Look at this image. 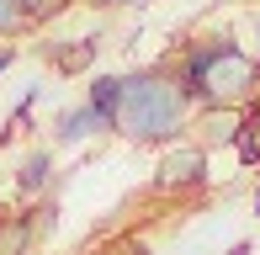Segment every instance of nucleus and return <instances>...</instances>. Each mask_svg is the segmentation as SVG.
Masks as SVG:
<instances>
[{
  "label": "nucleus",
  "instance_id": "4468645a",
  "mask_svg": "<svg viewBox=\"0 0 260 255\" xmlns=\"http://www.w3.org/2000/svg\"><path fill=\"white\" fill-rule=\"evenodd\" d=\"M133 255H149V250H133Z\"/></svg>",
  "mask_w": 260,
  "mask_h": 255
},
{
  "label": "nucleus",
  "instance_id": "9b49d317",
  "mask_svg": "<svg viewBox=\"0 0 260 255\" xmlns=\"http://www.w3.org/2000/svg\"><path fill=\"white\" fill-rule=\"evenodd\" d=\"M229 255H250V245H234V250H229Z\"/></svg>",
  "mask_w": 260,
  "mask_h": 255
},
{
  "label": "nucleus",
  "instance_id": "423d86ee",
  "mask_svg": "<svg viewBox=\"0 0 260 255\" xmlns=\"http://www.w3.org/2000/svg\"><path fill=\"white\" fill-rule=\"evenodd\" d=\"M90 133H106L101 117H96L90 107H75V112L58 117V144H80V138H90Z\"/></svg>",
  "mask_w": 260,
  "mask_h": 255
},
{
  "label": "nucleus",
  "instance_id": "6e6552de",
  "mask_svg": "<svg viewBox=\"0 0 260 255\" xmlns=\"http://www.w3.org/2000/svg\"><path fill=\"white\" fill-rule=\"evenodd\" d=\"M27 21H21V11H16V0H0V38H11V32H21Z\"/></svg>",
  "mask_w": 260,
  "mask_h": 255
},
{
  "label": "nucleus",
  "instance_id": "20e7f679",
  "mask_svg": "<svg viewBox=\"0 0 260 255\" xmlns=\"http://www.w3.org/2000/svg\"><path fill=\"white\" fill-rule=\"evenodd\" d=\"M197 181H207V154L202 149H175V154H165L159 186H197Z\"/></svg>",
  "mask_w": 260,
  "mask_h": 255
},
{
  "label": "nucleus",
  "instance_id": "9d476101",
  "mask_svg": "<svg viewBox=\"0 0 260 255\" xmlns=\"http://www.w3.org/2000/svg\"><path fill=\"white\" fill-rule=\"evenodd\" d=\"M96 6H133V0H96Z\"/></svg>",
  "mask_w": 260,
  "mask_h": 255
},
{
  "label": "nucleus",
  "instance_id": "39448f33",
  "mask_svg": "<svg viewBox=\"0 0 260 255\" xmlns=\"http://www.w3.org/2000/svg\"><path fill=\"white\" fill-rule=\"evenodd\" d=\"M48 181H53V154H48V149H32V154L21 160V170H16V186L27 197H38Z\"/></svg>",
  "mask_w": 260,
  "mask_h": 255
},
{
  "label": "nucleus",
  "instance_id": "f257e3e1",
  "mask_svg": "<svg viewBox=\"0 0 260 255\" xmlns=\"http://www.w3.org/2000/svg\"><path fill=\"white\" fill-rule=\"evenodd\" d=\"M186 122V96L175 80L159 75H133L127 80V101H122V128L127 138H170L175 128Z\"/></svg>",
  "mask_w": 260,
  "mask_h": 255
},
{
  "label": "nucleus",
  "instance_id": "ddd939ff",
  "mask_svg": "<svg viewBox=\"0 0 260 255\" xmlns=\"http://www.w3.org/2000/svg\"><path fill=\"white\" fill-rule=\"evenodd\" d=\"M0 229H6V213H0Z\"/></svg>",
  "mask_w": 260,
  "mask_h": 255
},
{
  "label": "nucleus",
  "instance_id": "1a4fd4ad",
  "mask_svg": "<svg viewBox=\"0 0 260 255\" xmlns=\"http://www.w3.org/2000/svg\"><path fill=\"white\" fill-rule=\"evenodd\" d=\"M11 64H16V48H0V75H6Z\"/></svg>",
  "mask_w": 260,
  "mask_h": 255
},
{
  "label": "nucleus",
  "instance_id": "f03ea898",
  "mask_svg": "<svg viewBox=\"0 0 260 255\" xmlns=\"http://www.w3.org/2000/svg\"><path fill=\"white\" fill-rule=\"evenodd\" d=\"M122 101H127V80L122 75H96L90 80L85 107L101 117V128H122Z\"/></svg>",
  "mask_w": 260,
  "mask_h": 255
},
{
  "label": "nucleus",
  "instance_id": "f8f14e48",
  "mask_svg": "<svg viewBox=\"0 0 260 255\" xmlns=\"http://www.w3.org/2000/svg\"><path fill=\"white\" fill-rule=\"evenodd\" d=\"M255 213H260V192H255Z\"/></svg>",
  "mask_w": 260,
  "mask_h": 255
},
{
  "label": "nucleus",
  "instance_id": "7ed1b4c3",
  "mask_svg": "<svg viewBox=\"0 0 260 255\" xmlns=\"http://www.w3.org/2000/svg\"><path fill=\"white\" fill-rule=\"evenodd\" d=\"M43 59L58 75H80V69H90V59H96V38H53V43H43Z\"/></svg>",
  "mask_w": 260,
  "mask_h": 255
},
{
  "label": "nucleus",
  "instance_id": "0eeeda50",
  "mask_svg": "<svg viewBox=\"0 0 260 255\" xmlns=\"http://www.w3.org/2000/svg\"><path fill=\"white\" fill-rule=\"evenodd\" d=\"M16 11H21L27 27H38V21H48L53 11H64V0H16Z\"/></svg>",
  "mask_w": 260,
  "mask_h": 255
}]
</instances>
